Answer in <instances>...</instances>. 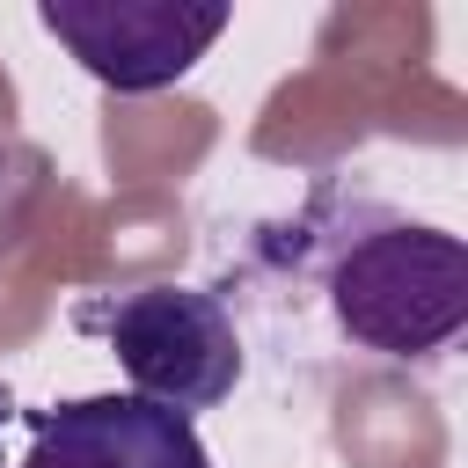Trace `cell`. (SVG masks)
<instances>
[{
  "label": "cell",
  "instance_id": "cell-3",
  "mask_svg": "<svg viewBox=\"0 0 468 468\" xmlns=\"http://www.w3.org/2000/svg\"><path fill=\"white\" fill-rule=\"evenodd\" d=\"M37 22L117 95H154L168 80H183L219 37H227V7L205 0H44Z\"/></svg>",
  "mask_w": 468,
  "mask_h": 468
},
{
  "label": "cell",
  "instance_id": "cell-1",
  "mask_svg": "<svg viewBox=\"0 0 468 468\" xmlns=\"http://www.w3.org/2000/svg\"><path fill=\"white\" fill-rule=\"evenodd\" d=\"M329 329L366 358H439L468 329V249L388 205H351L314 256Z\"/></svg>",
  "mask_w": 468,
  "mask_h": 468
},
{
  "label": "cell",
  "instance_id": "cell-5",
  "mask_svg": "<svg viewBox=\"0 0 468 468\" xmlns=\"http://www.w3.org/2000/svg\"><path fill=\"white\" fill-rule=\"evenodd\" d=\"M0 424H7V395H0ZM0 468H7V461H0Z\"/></svg>",
  "mask_w": 468,
  "mask_h": 468
},
{
  "label": "cell",
  "instance_id": "cell-4",
  "mask_svg": "<svg viewBox=\"0 0 468 468\" xmlns=\"http://www.w3.org/2000/svg\"><path fill=\"white\" fill-rule=\"evenodd\" d=\"M15 468H212L190 417L146 395H73L29 410V453Z\"/></svg>",
  "mask_w": 468,
  "mask_h": 468
},
{
  "label": "cell",
  "instance_id": "cell-2",
  "mask_svg": "<svg viewBox=\"0 0 468 468\" xmlns=\"http://www.w3.org/2000/svg\"><path fill=\"white\" fill-rule=\"evenodd\" d=\"M117 366L132 373V395L176 410V417H197V410H219L234 388H241V329H234V307L205 285H139V292H117L102 314H88Z\"/></svg>",
  "mask_w": 468,
  "mask_h": 468
}]
</instances>
